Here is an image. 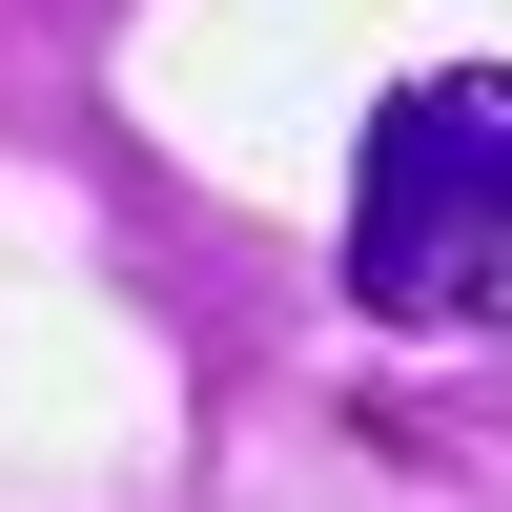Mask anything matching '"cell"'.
Masks as SVG:
<instances>
[{"instance_id":"obj_1","label":"cell","mask_w":512,"mask_h":512,"mask_svg":"<svg viewBox=\"0 0 512 512\" xmlns=\"http://www.w3.org/2000/svg\"><path fill=\"white\" fill-rule=\"evenodd\" d=\"M349 308L369 328H512V62H431L349 144Z\"/></svg>"}]
</instances>
